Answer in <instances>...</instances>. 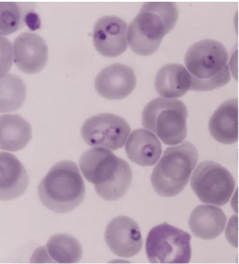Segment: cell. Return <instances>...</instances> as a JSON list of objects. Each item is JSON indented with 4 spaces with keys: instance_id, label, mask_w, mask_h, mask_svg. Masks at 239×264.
Listing matches in <instances>:
<instances>
[{
    "instance_id": "cell-1",
    "label": "cell",
    "mask_w": 239,
    "mask_h": 264,
    "mask_svg": "<svg viewBox=\"0 0 239 264\" xmlns=\"http://www.w3.org/2000/svg\"><path fill=\"white\" fill-rule=\"evenodd\" d=\"M178 13L174 2L144 3L127 29V41L132 50L141 56L154 53L164 36L174 27Z\"/></svg>"
},
{
    "instance_id": "cell-2",
    "label": "cell",
    "mask_w": 239,
    "mask_h": 264,
    "mask_svg": "<svg viewBox=\"0 0 239 264\" xmlns=\"http://www.w3.org/2000/svg\"><path fill=\"white\" fill-rule=\"evenodd\" d=\"M85 192L78 166L68 160L53 165L37 187L38 197L42 204L60 213L70 212L78 207L83 202Z\"/></svg>"
},
{
    "instance_id": "cell-3",
    "label": "cell",
    "mask_w": 239,
    "mask_h": 264,
    "mask_svg": "<svg viewBox=\"0 0 239 264\" xmlns=\"http://www.w3.org/2000/svg\"><path fill=\"white\" fill-rule=\"evenodd\" d=\"M225 46L217 40H202L187 51L184 62L191 78L190 90L206 91L225 85L230 79Z\"/></svg>"
},
{
    "instance_id": "cell-4",
    "label": "cell",
    "mask_w": 239,
    "mask_h": 264,
    "mask_svg": "<svg viewBox=\"0 0 239 264\" xmlns=\"http://www.w3.org/2000/svg\"><path fill=\"white\" fill-rule=\"evenodd\" d=\"M198 159L197 149L188 141L167 148L151 176L155 191L161 196L167 197L180 193L187 185Z\"/></svg>"
},
{
    "instance_id": "cell-5",
    "label": "cell",
    "mask_w": 239,
    "mask_h": 264,
    "mask_svg": "<svg viewBox=\"0 0 239 264\" xmlns=\"http://www.w3.org/2000/svg\"><path fill=\"white\" fill-rule=\"evenodd\" d=\"M188 115L186 106L182 101L158 97L144 107L142 124L155 133L165 144L175 145L186 137Z\"/></svg>"
},
{
    "instance_id": "cell-6",
    "label": "cell",
    "mask_w": 239,
    "mask_h": 264,
    "mask_svg": "<svg viewBox=\"0 0 239 264\" xmlns=\"http://www.w3.org/2000/svg\"><path fill=\"white\" fill-rule=\"evenodd\" d=\"M191 236L187 232L164 222L152 228L145 244L152 263H186L191 256Z\"/></svg>"
},
{
    "instance_id": "cell-7",
    "label": "cell",
    "mask_w": 239,
    "mask_h": 264,
    "mask_svg": "<svg viewBox=\"0 0 239 264\" xmlns=\"http://www.w3.org/2000/svg\"><path fill=\"white\" fill-rule=\"evenodd\" d=\"M190 185L202 202L222 206L229 201L235 182L225 167L213 161L206 160L197 166L191 177Z\"/></svg>"
},
{
    "instance_id": "cell-8",
    "label": "cell",
    "mask_w": 239,
    "mask_h": 264,
    "mask_svg": "<svg viewBox=\"0 0 239 264\" xmlns=\"http://www.w3.org/2000/svg\"><path fill=\"white\" fill-rule=\"evenodd\" d=\"M130 130L123 118L105 113L88 118L83 124L81 133L84 142L91 146L116 150L124 145Z\"/></svg>"
},
{
    "instance_id": "cell-9",
    "label": "cell",
    "mask_w": 239,
    "mask_h": 264,
    "mask_svg": "<svg viewBox=\"0 0 239 264\" xmlns=\"http://www.w3.org/2000/svg\"><path fill=\"white\" fill-rule=\"evenodd\" d=\"M127 25L117 16L106 15L99 18L94 26L93 41L97 51L109 57L117 56L127 46Z\"/></svg>"
},
{
    "instance_id": "cell-10",
    "label": "cell",
    "mask_w": 239,
    "mask_h": 264,
    "mask_svg": "<svg viewBox=\"0 0 239 264\" xmlns=\"http://www.w3.org/2000/svg\"><path fill=\"white\" fill-rule=\"evenodd\" d=\"M105 238L110 250L121 257L129 258L135 255L142 246L138 225L127 216H118L112 220L106 227Z\"/></svg>"
},
{
    "instance_id": "cell-11",
    "label": "cell",
    "mask_w": 239,
    "mask_h": 264,
    "mask_svg": "<svg viewBox=\"0 0 239 264\" xmlns=\"http://www.w3.org/2000/svg\"><path fill=\"white\" fill-rule=\"evenodd\" d=\"M13 61L22 72L33 74L41 71L48 59V48L38 34L24 32L19 34L13 44Z\"/></svg>"
},
{
    "instance_id": "cell-12",
    "label": "cell",
    "mask_w": 239,
    "mask_h": 264,
    "mask_svg": "<svg viewBox=\"0 0 239 264\" xmlns=\"http://www.w3.org/2000/svg\"><path fill=\"white\" fill-rule=\"evenodd\" d=\"M136 84V76L132 68L119 63L104 68L95 81L98 94L111 100H120L127 97L132 92Z\"/></svg>"
},
{
    "instance_id": "cell-13",
    "label": "cell",
    "mask_w": 239,
    "mask_h": 264,
    "mask_svg": "<svg viewBox=\"0 0 239 264\" xmlns=\"http://www.w3.org/2000/svg\"><path fill=\"white\" fill-rule=\"evenodd\" d=\"M120 159L107 148L93 147L82 154L79 165L84 177L95 186L111 177L117 168Z\"/></svg>"
},
{
    "instance_id": "cell-14",
    "label": "cell",
    "mask_w": 239,
    "mask_h": 264,
    "mask_svg": "<svg viewBox=\"0 0 239 264\" xmlns=\"http://www.w3.org/2000/svg\"><path fill=\"white\" fill-rule=\"evenodd\" d=\"M0 200H11L23 194L29 184L28 174L24 166L14 154L0 153Z\"/></svg>"
},
{
    "instance_id": "cell-15",
    "label": "cell",
    "mask_w": 239,
    "mask_h": 264,
    "mask_svg": "<svg viewBox=\"0 0 239 264\" xmlns=\"http://www.w3.org/2000/svg\"><path fill=\"white\" fill-rule=\"evenodd\" d=\"M212 136L218 142L230 144L238 139V105L237 98L220 104L211 117L208 125Z\"/></svg>"
},
{
    "instance_id": "cell-16",
    "label": "cell",
    "mask_w": 239,
    "mask_h": 264,
    "mask_svg": "<svg viewBox=\"0 0 239 264\" xmlns=\"http://www.w3.org/2000/svg\"><path fill=\"white\" fill-rule=\"evenodd\" d=\"M125 150L129 159L143 166H152L159 159L162 152L161 143L152 133L143 129L131 133Z\"/></svg>"
},
{
    "instance_id": "cell-17",
    "label": "cell",
    "mask_w": 239,
    "mask_h": 264,
    "mask_svg": "<svg viewBox=\"0 0 239 264\" xmlns=\"http://www.w3.org/2000/svg\"><path fill=\"white\" fill-rule=\"evenodd\" d=\"M227 220L225 214L219 208L201 205L192 211L189 224L195 236L201 239L210 240L216 238L222 232Z\"/></svg>"
},
{
    "instance_id": "cell-18",
    "label": "cell",
    "mask_w": 239,
    "mask_h": 264,
    "mask_svg": "<svg viewBox=\"0 0 239 264\" xmlns=\"http://www.w3.org/2000/svg\"><path fill=\"white\" fill-rule=\"evenodd\" d=\"M30 123L18 114L0 116V148L12 152L25 148L32 138Z\"/></svg>"
},
{
    "instance_id": "cell-19",
    "label": "cell",
    "mask_w": 239,
    "mask_h": 264,
    "mask_svg": "<svg viewBox=\"0 0 239 264\" xmlns=\"http://www.w3.org/2000/svg\"><path fill=\"white\" fill-rule=\"evenodd\" d=\"M190 75L182 65L170 63L161 67L157 73L156 89L161 96L167 98L180 97L189 90Z\"/></svg>"
},
{
    "instance_id": "cell-20",
    "label": "cell",
    "mask_w": 239,
    "mask_h": 264,
    "mask_svg": "<svg viewBox=\"0 0 239 264\" xmlns=\"http://www.w3.org/2000/svg\"><path fill=\"white\" fill-rule=\"evenodd\" d=\"M50 257L59 263H73L79 262L82 255V249L79 241L66 234L51 236L46 244Z\"/></svg>"
},
{
    "instance_id": "cell-21",
    "label": "cell",
    "mask_w": 239,
    "mask_h": 264,
    "mask_svg": "<svg viewBox=\"0 0 239 264\" xmlns=\"http://www.w3.org/2000/svg\"><path fill=\"white\" fill-rule=\"evenodd\" d=\"M0 112H10L19 109L25 101L26 88L18 76L4 73L0 78Z\"/></svg>"
},
{
    "instance_id": "cell-22",
    "label": "cell",
    "mask_w": 239,
    "mask_h": 264,
    "mask_svg": "<svg viewBox=\"0 0 239 264\" xmlns=\"http://www.w3.org/2000/svg\"><path fill=\"white\" fill-rule=\"evenodd\" d=\"M132 175L128 163L120 158L114 173L105 182L95 186V191L101 197L106 200L120 199L128 190L132 182Z\"/></svg>"
},
{
    "instance_id": "cell-23",
    "label": "cell",
    "mask_w": 239,
    "mask_h": 264,
    "mask_svg": "<svg viewBox=\"0 0 239 264\" xmlns=\"http://www.w3.org/2000/svg\"><path fill=\"white\" fill-rule=\"evenodd\" d=\"M20 5L13 1L0 2V34L7 35L16 31L22 21Z\"/></svg>"
},
{
    "instance_id": "cell-24",
    "label": "cell",
    "mask_w": 239,
    "mask_h": 264,
    "mask_svg": "<svg viewBox=\"0 0 239 264\" xmlns=\"http://www.w3.org/2000/svg\"><path fill=\"white\" fill-rule=\"evenodd\" d=\"M39 247L34 252L30 260L31 263H53L48 254L46 248Z\"/></svg>"
}]
</instances>
